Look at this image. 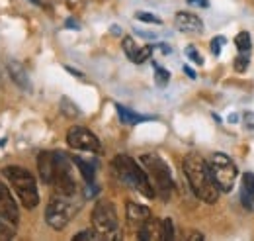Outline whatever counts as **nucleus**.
Here are the masks:
<instances>
[{
    "label": "nucleus",
    "mask_w": 254,
    "mask_h": 241,
    "mask_svg": "<svg viewBox=\"0 0 254 241\" xmlns=\"http://www.w3.org/2000/svg\"><path fill=\"white\" fill-rule=\"evenodd\" d=\"M66 143L72 149H78V151H90V153H100L102 151L100 139L96 137L88 127H82V125L68 127V131H66Z\"/></svg>",
    "instance_id": "8"
},
{
    "label": "nucleus",
    "mask_w": 254,
    "mask_h": 241,
    "mask_svg": "<svg viewBox=\"0 0 254 241\" xmlns=\"http://www.w3.org/2000/svg\"><path fill=\"white\" fill-rule=\"evenodd\" d=\"M249 69V53H239L235 57V71L237 73H245Z\"/></svg>",
    "instance_id": "23"
},
{
    "label": "nucleus",
    "mask_w": 254,
    "mask_h": 241,
    "mask_svg": "<svg viewBox=\"0 0 254 241\" xmlns=\"http://www.w3.org/2000/svg\"><path fill=\"white\" fill-rule=\"evenodd\" d=\"M184 175L190 182V188L193 194L203 200L205 204H215L219 198V188L215 184L213 173L209 169V163L199 153H188L184 157Z\"/></svg>",
    "instance_id": "1"
},
{
    "label": "nucleus",
    "mask_w": 254,
    "mask_h": 241,
    "mask_svg": "<svg viewBox=\"0 0 254 241\" xmlns=\"http://www.w3.org/2000/svg\"><path fill=\"white\" fill-rule=\"evenodd\" d=\"M137 238H139L141 241L162 240V222L151 216L143 226H139V234H137Z\"/></svg>",
    "instance_id": "12"
},
{
    "label": "nucleus",
    "mask_w": 254,
    "mask_h": 241,
    "mask_svg": "<svg viewBox=\"0 0 254 241\" xmlns=\"http://www.w3.org/2000/svg\"><path fill=\"white\" fill-rule=\"evenodd\" d=\"M72 240L74 241H94V240H100V236L96 234V230L92 228V230H82V232L76 234Z\"/></svg>",
    "instance_id": "25"
},
{
    "label": "nucleus",
    "mask_w": 254,
    "mask_h": 241,
    "mask_svg": "<svg viewBox=\"0 0 254 241\" xmlns=\"http://www.w3.org/2000/svg\"><path fill=\"white\" fill-rule=\"evenodd\" d=\"M0 216H2L8 224H12L14 228H16L18 222H20L18 204H16V200H14L12 192H10V188L2 181H0Z\"/></svg>",
    "instance_id": "9"
},
{
    "label": "nucleus",
    "mask_w": 254,
    "mask_h": 241,
    "mask_svg": "<svg viewBox=\"0 0 254 241\" xmlns=\"http://www.w3.org/2000/svg\"><path fill=\"white\" fill-rule=\"evenodd\" d=\"M80 210V200L76 198V194H61V192H55L49 202H47V208H45V222L61 232L68 226V222L76 216V212Z\"/></svg>",
    "instance_id": "4"
},
{
    "label": "nucleus",
    "mask_w": 254,
    "mask_h": 241,
    "mask_svg": "<svg viewBox=\"0 0 254 241\" xmlns=\"http://www.w3.org/2000/svg\"><path fill=\"white\" fill-rule=\"evenodd\" d=\"M2 175L4 179L10 182V186L14 188L16 196L20 198L22 206L33 210L37 204H39V190H37V182L35 177L28 169L24 167H18V165H10V167H4L2 169Z\"/></svg>",
    "instance_id": "3"
},
{
    "label": "nucleus",
    "mask_w": 254,
    "mask_h": 241,
    "mask_svg": "<svg viewBox=\"0 0 254 241\" xmlns=\"http://www.w3.org/2000/svg\"><path fill=\"white\" fill-rule=\"evenodd\" d=\"M141 165H143L145 173L149 175V181L153 184L155 192L164 202H168V198L174 190V181H172V173H170V167L166 165V161L159 157L157 153H145V155H141Z\"/></svg>",
    "instance_id": "5"
},
{
    "label": "nucleus",
    "mask_w": 254,
    "mask_h": 241,
    "mask_svg": "<svg viewBox=\"0 0 254 241\" xmlns=\"http://www.w3.org/2000/svg\"><path fill=\"white\" fill-rule=\"evenodd\" d=\"M251 41H253V39H251V33H249V31H241V33H237V37H235V45H237L239 53H251V47H253Z\"/></svg>",
    "instance_id": "18"
},
{
    "label": "nucleus",
    "mask_w": 254,
    "mask_h": 241,
    "mask_svg": "<svg viewBox=\"0 0 254 241\" xmlns=\"http://www.w3.org/2000/svg\"><path fill=\"white\" fill-rule=\"evenodd\" d=\"M188 4H191V6H201V8H205V6L209 4V0H188Z\"/></svg>",
    "instance_id": "31"
},
{
    "label": "nucleus",
    "mask_w": 254,
    "mask_h": 241,
    "mask_svg": "<svg viewBox=\"0 0 254 241\" xmlns=\"http://www.w3.org/2000/svg\"><path fill=\"white\" fill-rule=\"evenodd\" d=\"M135 18L139 20V22H147V24H162V20H160L159 16H155V14H149V12H137L135 14Z\"/></svg>",
    "instance_id": "24"
},
{
    "label": "nucleus",
    "mask_w": 254,
    "mask_h": 241,
    "mask_svg": "<svg viewBox=\"0 0 254 241\" xmlns=\"http://www.w3.org/2000/svg\"><path fill=\"white\" fill-rule=\"evenodd\" d=\"M14 226L12 224H8L2 216H0V240H12L14 238Z\"/></svg>",
    "instance_id": "21"
},
{
    "label": "nucleus",
    "mask_w": 254,
    "mask_h": 241,
    "mask_svg": "<svg viewBox=\"0 0 254 241\" xmlns=\"http://www.w3.org/2000/svg\"><path fill=\"white\" fill-rule=\"evenodd\" d=\"M207 163H209V169L213 173V179H215L219 192H231L233 186H235L237 177H239V169L231 161V157L221 153V151H217V153H213L209 157Z\"/></svg>",
    "instance_id": "7"
},
{
    "label": "nucleus",
    "mask_w": 254,
    "mask_h": 241,
    "mask_svg": "<svg viewBox=\"0 0 254 241\" xmlns=\"http://www.w3.org/2000/svg\"><path fill=\"white\" fill-rule=\"evenodd\" d=\"M172 240H174V226H172V220L166 218V220H162V241Z\"/></svg>",
    "instance_id": "22"
},
{
    "label": "nucleus",
    "mask_w": 254,
    "mask_h": 241,
    "mask_svg": "<svg viewBox=\"0 0 254 241\" xmlns=\"http://www.w3.org/2000/svg\"><path fill=\"white\" fill-rule=\"evenodd\" d=\"M61 104H63V106H61V110H63L66 116L74 118V116H78V114H80V112H78V108H74V104H72L68 98H63V100H61Z\"/></svg>",
    "instance_id": "27"
},
{
    "label": "nucleus",
    "mask_w": 254,
    "mask_h": 241,
    "mask_svg": "<svg viewBox=\"0 0 254 241\" xmlns=\"http://www.w3.org/2000/svg\"><path fill=\"white\" fill-rule=\"evenodd\" d=\"M137 43L131 39V37H124V51H126V55L129 57V59H133V55L137 53Z\"/></svg>",
    "instance_id": "28"
},
{
    "label": "nucleus",
    "mask_w": 254,
    "mask_h": 241,
    "mask_svg": "<svg viewBox=\"0 0 254 241\" xmlns=\"http://www.w3.org/2000/svg\"><path fill=\"white\" fill-rule=\"evenodd\" d=\"M92 228L100 236V240H118L120 220H118L116 206L110 200L96 202L94 210H92Z\"/></svg>",
    "instance_id": "6"
},
{
    "label": "nucleus",
    "mask_w": 254,
    "mask_h": 241,
    "mask_svg": "<svg viewBox=\"0 0 254 241\" xmlns=\"http://www.w3.org/2000/svg\"><path fill=\"white\" fill-rule=\"evenodd\" d=\"M243 121H245V125H247L249 129H254V112H247V114L243 116Z\"/></svg>",
    "instance_id": "30"
},
{
    "label": "nucleus",
    "mask_w": 254,
    "mask_h": 241,
    "mask_svg": "<svg viewBox=\"0 0 254 241\" xmlns=\"http://www.w3.org/2000/svg\"><path fill=\"white\" fill-rule=\"evenodd\" d=\"M8 73H10V79L14 81V85L22 91H32V83H30V77H28V71L22 67V63L18 61H8Z\"/></svg>",
    "instance_id": "13"
},
{
    "label": "nucleus",
    "mask_w": 254,
    "mask_h": 241,
    "mask_svg": "<svg viewBox=\"0 0 254 241\" xmlns=\"http://www.w3.org/2000/svg\"><path fill=\"white\" fill-rule=\"evenodd\" d=\"M174 26L182 33H201L203 31V22L199 20V16H195L191 12H178L174 16Z\"/></svg>",
    "instance_id": "11"
},
{
    "label": "nucleus",
    "mask_w": 254,
    "mask_h": 241,
    "mask_svg": "<svg viewBox=\"0 0 254 241\" xmlns=\"http://www.w3.org/2000/svg\"><path fill=\"white\" fill-rule=\"evenodd\" d=\"M37 171H39V179L45 184H53L55 179V171H57V159H55V151H41L37 157Z\"/></svg>",
    "instance_id": "10"
},
{
    "label": "nucleus",
    "mask_w": 254,
    "mask_h": 241,
    "mask_svg": "<svg viewBox=\"0 0 254 241\" xmlns=\"http://www.w3.org/2000/svg\"><path fill=\"white\" fill-rule=\"evenodd\" d=\"M153 51H155V45H143V47H139L137 49V53L133 55V63H137V65H141V63H145L147 59H151V55H153Z\"/></svg>",
    "instance_id": "19"
},
{
    "label": "nucleus",
    "mask_w": 254,
    "mask_h": 241,
    "mask_svg": "<svg viewBox=\"0 0 254 241\" xmlns=\"http://www.w3.org/2000/svg\"><path fill=\"white\" fill-rule=\"evenodd\" d=\"M112 167L116 171V175L120 177V181L126 182L127 186L135 188L139 194H143L145 198H155L157 192L153 188V184L149 181V175L145 173L143 167L137 165L135 159H131L129 155H116L112 161Z\"/></svg>",
    "instance_id": "2"
},
{
    "label": "nucleus",
    "mask_w": 254,
    "mask_h": 241,
    "mask_svg": "<svg viewBox=\"0 0 254 241\" xmlns=\"http://www.w3.org/2000/svg\"><path fill=\"white\" fill-rule=\"evenodd\" d=\"M225 41H227V39H225L223 35H217V37H213V39H211L209 47H211V53H213L215 57H219V55H221V47L225 45Z\"/></svg>",
    "instance_id": "26"
},
{
    "label": "nucleus",
    "mask_w": 254,
    "mask_h": 241,
    "mask_svg": "<svg viewBox=\"0 0 254 241\" xmlns=\"http://www.w3.org/2000/svg\"><path fill=\"white\" fill-rule=\"evenodd\" d=\"M184 73H186V75H188V77H190V79H195V73H193V71H191L190 67H188V65H186V67H184Z\"/></svg>",
    "instance_id": "32"
},
{
    "label": "nucleus",
    "mask_w": 254,
    "mask_h": 241,
    "mask_svg": "<svg viewBox=\"0 0 254 241\" xmlns=\"http://www.w3.org/2000/svg\"><path fill=\"white\" fill-rule=\"evenodd\" d=\"M116 110H118V116H120L122 123H126V125H135V123H143V121L151 120V116L137 114V112L129 110L127 106H124V104H116Z\"/></svg>",
    "instance_id": "16"
},
{
    "label": "nucleus",
    "mask_w": 254,
    "mask_h": 241,
    "mask_svg": "<svg viewBox=\"0 0 254 241\" xmlns=\"http://www.w3.org/2000/svg\"><path fill=\"white\" fill-rule=\"evenodd\" d=\"M168 81H170V73L166 69L159 67V65H155V83H157V87H160V89L166 87Z\"/></svg>",
    "instance_id": "20"
},
{
    "label": "nucleus",
    "mask_w": 254,
    "mask_h": 241,
    "mask_svg": "<svg viewBox=\"0 0 254 241\" xmlns=\"http://www.w3.org/2000/svg\"><path fill=\"white\" fill-rule=\"evenodd\" d=\"M241 202L247 210L254 212V173H245L243 175V184H241Z\"/></svg>",
    "instance_id": "15"
},
{
    "label": "nucleus",
    "mask_w": 254,
    "mask_h": 241,
    "mask_svg": "<svg viewBox=\"0 0 254 241\" xmlns=\"http://www.w3.org/2000/svg\"><path fill=\"white\" fill-rule=\"evenodd\" d=\"M126 214H127V222H129V224H133V226H137V228H139V226H143V224L153 216L147 206L137 204V202H127Z\"/></svg>",
    "instance_id": "14"
},
{
    "label": "nucleus",
    "mask_w": 254,
    "mask_h": 241,
    "mask_svg": "<svg viewBox=\"0 0 254 241\" xmlns=\"http://www.w3.org/2000/svg\"><path fill=\"white\" fill-rule=\"evenodd\" d=\"M186 55H188V57H190V59L193 61L195 65H203V57L199 55V51H197V49H195L193 45L186 47Z\"/></svg>",
    "instance_id": "29"
},
{
    "label": "nucleus",
    "mask_w": 254,
    "mask_h": 241,
    "mask_svg": "<svg viewBox=\"0 0 254 241\" xmlns=\"http://www.w3.org/2000/svg\"><path fill=\"white\" fill-rule=\"evenodd\" d=\"M72 163L80 169V175H82V179H84L86 184H94L96 171H94V165H92V163H88V161H84V159H80V157H74Z\"/></svg>",
    "instance_id": "17"
}]
</instances>
